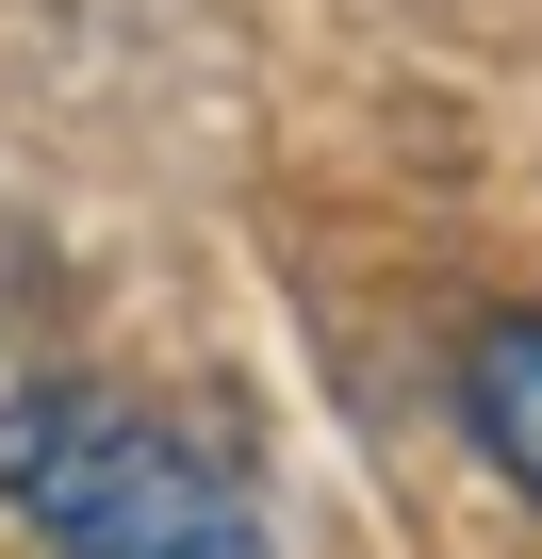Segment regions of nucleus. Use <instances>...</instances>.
Returning a JSON list of instances; mask_svg holds the SVG:
<instances>
[{
    "instance_id": "1",
    "label": "nucleus",
    "mask_w": 542,
    "mask_h": 559,
    "mask_svg": "<svg viewBox=\"0 0 542 559\" xmlns=\"http://www.w3.org/2000/svg\"><path fill=\"white\" fill-rule=\"evenodd\" d=\"M0 510L34 526V559H280L263 493L197 428H165L132 395H83V379L0 412Z\"/></svg>"
},
{
    "instance_id": "2",
    "label": "nucleus",
    "mask_w": 542,
    "mask_h": 559,
    "mask_svg": "<svg viewBox=\"0 0 542 559\" xmlns=\"http://www.w3.org/2000/svg\"><path fill=\"white\" fill-rule=\"evenodd\" d=\"M460 428H477V461L542 510V297L460 330Z\"/></svg>"
}]
</instances>
